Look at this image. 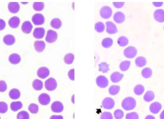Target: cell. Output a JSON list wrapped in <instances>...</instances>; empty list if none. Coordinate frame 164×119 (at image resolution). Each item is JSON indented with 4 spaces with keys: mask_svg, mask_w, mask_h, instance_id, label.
Listing matches in <instances>:
<instances>
[{
    "mask_svg": "<svg viewBox=\"0 0 164 119\" xmlns=\"http://www.w3.org/2000/svg\"><path fill=\"white\" fill-rule=\"evenodd\" d=\"M121 106L125 111H131L134 109L136 106V101L132 97H127L123 100Z\"/></svg>",
    "mask_w": 164,
    "mask_h": 119,
    "instance_id": "6da1fadb",
    "label": "cell"
},
{
    "mask_svg": "<svg viewBox=\"0 0 164 119\" xmlns=\"http://www.w3.org/2000/svg\"><path fill=\"white\" fill-rule=\"evenodd\" d=\"M45 87L49 91H52L55 90L57 87L56 80L53 78H49L45 82Z\"/></svg>",
    "mask_w": 164,
    "mask_h": 119,
    "instance_id": "7a4b0ae2",
    "label": "cell"
},
{
    "mask_svg": "<svg viewBox=\"0 0 164 119\" xmlns=\"http://www.w3.org/2000/svg\"><path fill=\"white\" fill-rule=\"evenodd\" d=\"M99 13L102 18L105 19H108L111 17L112 15V10L109 6H104L100 9Z\"/></svg>",
    "mask_w": 164,
    "mask_h": 119,
    "instance_id": "3957f363",
    "label": "cell"
},
{
    "mask_svg": "<svg viewBox=\"0 0 164 119\" xmlns=\"http://www.w3.org/2000/svg\"><path fill=\"white\" fill-rule=\"evenodd\" d=\"M123 53L124 55L127 58H134L136 56L137 50L134 47L129 46L124 50Z\"/></svg>",
    "mask_w": 164,
    "mask_h": 119,
    "instance_id": "277c9868",
    "label": "cell"
},
{
    "mask_svg": "<svg viewBox=\"0 0 164 119\" xmlns=\"http://www.w3.org/2000/svg\"><path fill=\"white\" fill-rule=\"evenodd\" d=\"M58 38V34L55 31L50 29L48 31L46 36V41L49 43H53L56 41Z\"/></svg>",
    "mask_w": 164,
    "mask_h": 119,
    "instance_id": "5b68a950",
    "label": "cell"
},
{
    "mask_svg": "<svg viewBox=\"0 0 164 119\" xmlns=\"http://www.w3.org/2000/svg\"><path fill=\"white\" fill-rule=\"evenodd\" d=\"M96 83L98 86L101 89H104L109 85L108 78L104 75H99L96 79Z\"/></svg>",
    "mask_w": 164,
    "mask_h": 119,
    "instance_id": "8992f818",
    "label": "cell"
},
{
    "mask_svg": "<svg viewBox=\"0 0 164 119\" xmlns=\"http://www.w3.org/2000/svg\"><path fill=\"white\" fill-rule=\"evenodd\" d=\"M32 21L36 26L43 25L45 22V17L42 14L37 13L32 17Z\"/></svg>",
    "mask_w": 164,
    "mask_h": 119,
    "instance_id": "52a82bcc",
    "label": "cell"
},
{
    "mask_svg": "<svg viewBox=\"0 0 164 119\" xmlns=\"http://www.w3.org/2000/svg\"><path fill=\"white\" fill-rule=\"evenodd\" d=\"M102 105L105 109H112L115 106V101L113 98L108 97L104 99L102 101Z\"/></svg>",
    "mask_w": 164,
    "mask_h": 119,
    "instance_id": "ba28073f",
    "label": "cell"
},
{
    "mask_svg": "<svg viewBox=\"0 0 164 119\" xmlns=\"http://www.w3.org/2000/svg\"><path fill=\"white\" fill-rule=\"evenodd\" d=\"M38 100L39 103L42 105H48L51 102V97L48 94L42 93L39 95Z\"/></svg>",
    "mask_w": 164,
    "mask_h": 119,
    "instance_id": "9c48e42d",
    "label": "cell"
},
{
    "mask_svg": "<svg viewBox=\"0 0 164 119\" xmlns=\"http://www.w3.org/2000/svg\"><path fill=\"white\" fill-rule=\"evenodd\" d=\"M51 111L55 113H61L64 111L63 104L60 101H55L51 106Z\"/></svg>",
    "mask_w": 164,
    "mask_h": 119,
    "instance_id": "30bf717a",
    "label": "cell"
},
{
    "mask_svg": "<svg viewBox=\"0 0 164 119\" xmlns=\"http://www.w3.org/2000/svg\"><path fill=\"white\" fill-rule=\"evenodd\" d=\"M50 71L48 68L46 67H42L39 68L37 71V75L41 79H45L50 75Z\"/></svg>",
    "mask_w": 164,
    "mask_h": 119,
    "instance_id": "8fae6325",
    "label": "cell"
},
{
    "mask_svg": "<svg viewBox=\"0 0 164 119\" xmlns=\"http://www.w3.org/2000/svg\"><path fill=\"white\" fill-rule=\"evenodd\" d=\"M106 25L107 32L109 34H114L118 31L116 25L111 21H107L106 23Z\"/></svg>",
    "mask_w": 164,
    "mask_h": 119,
    "instance_id": "7c38bea8",
    "label": "cell"
},
{
    "mask_svg": "<svg viewBox=\"0 0 164 119\" xmlns=\"http://www.w3.org/2000/svg\"><path fill=\"white\" fill-rule=\"evenodd\" d=\"M33 29V25L32 23L29 21H26L22 24L21 26V30L22 32L24 33L28 34L30 33Z\"/></svg>",
    "mask_w": 164,
    "mask_h": 119,
    "instance_id": "4fadbf2b",
    "label": "cell"
},
{
    "mask_svg": "<svg viewBox=\"0 0 164 119\" xmlns=\"http://www.w3.org/2000/svg\"><path fill=\"white\" fill-rule=\"evenodd\" d=\"M45 34V29L43 28H37L33 31V37L36 39H42Z\"/></svg>",
    "mask_w": 164,
    "mask_h": 119,
    "instance_id": "5bb4252c",
    "label": "cell"
},
{
    "mask_svg": "<svg viewBox=\"0 0 164 119\" xmlns=\"http://www.w3.org/2000/svg\"><path fill=\"white\" fill-rule=\"evenodd\" d=\"M154 19L159 23H163L164 22V11L163 9H157L154 12Z\"/></svg>",
    "mask_w": 164,
    "mask_h": 119,
    "instance_id": "9a60e30c",
    "label": "cell"
},
{
    "mask_svg": "<svg viewBox=\"0 0 164 119\" xmlns=\"http://www.w3.org/2000/svg\"><path fill=\"white\" fill-rule=\"evenodd\" d=\"M9 11L12 14H16L19 11L20 6L17 2H10L8 5Z\"/></svg>",
    "mask_w": 164,
    "mask_h": 119,
    "instance_id": "2e32d148",
    "label": "cell"
},
{
    "mask_svg": "<svg viewBox=\"0 0 164 119\" xmlns=\"http://www.w3.org/2000/svg\"><path fill=\"white\" fill-rule=\"evenodd\" d=\"M113 19L118 24H121L125 21V15L121 12H117L113 15Z\"/></svg>",
    "mask_w": 164,
    "mask_h": 119,
    "instance_id": "e0dca14e",
    "label": "cell"
},
{
    "mask_svg": "<svg viewBox=\"0 0 164 119\" xmlns=\"http://www.w3.org/2000/svg\"><path fill=\"white\" fill-rule=\"evenodd\" d=\"M20 23V19L18 17L14 16L9 20L8 25L12 28H18Z\"/></svg>",
    "mask_w": 164,
    "mask_h": 119,
    "instance_id": "ac0fdd59",
    "label": "cell"
},
{
    "mask_svg": "<svg viewBox=\"0 0 164 119\" xmlns=\"http://www.w3.org/2000/svg\"><path fill=\"white\" fill-rule=\"evenodd\" d=\"M124 75L119 72H115L110 75V80L114 83H117L122 80Z\"/></svg>",
    "mask_w": 164,
    "mask_h": 119,
    "instance_id": "d6986e66",
    "label": "cell"
},
{
    "mask_svg": "<svg viewBox=\"0 0 164 119\" xmlns=\"http://www.w3.org/2000/svg\"><path fill=\"white\" fill-rule=\"evenodd\" d=\"M34 47L37 53H42L45 48L46 44L42 40H37L34 42Z\"/></svg>",
    "mask_w": 164,
    "mask_h": 119,
    "instance_id": "ffe728a7",
    "label": "cell"
},
{
    "mask_svg": "<svg viewBox=\"0 0 164 119\" xmlns=\"http://www.w3.org/2000/svg\"><path fill=\"white\" fill-rule=\"evenodd\" d=\"M9 61L13 65L19 64L21 61V56L17 53L11 54L9 57Z\"/></svg>",
    "mask_w": 164,
    "mask_h": 119,
    "instance_id": "44dd1931",
    "label": "cell"
},
{
    "mask_svg": "<svg viewBox=\"0 0 164 119\" xmlns=\"http://www.w3.org/2000/svg\"><path fill=\"white\" fill-rule=\"evenodd\" d=\"M3 42L7 46H11L15 43V38L13 35L8 34L3 37Z\"/></svg>",
    "mask_w": 164,
    "mask_h": 119,
    "instance_id": "7402d4cb",
    "label": "cell"
},
{
    "mask_svg": "<svg viewBox=\"0 0 164 119\" xmlns=\"http://www.w3.org/2000/svg\"><path fill=\"white\" fill-rule=\"evenodd\" d=\"M162 109L161 104L158 102H154L151 104L150 111L152 113L157 114Z\"/></svg>",
    "mask_w": 164,
    "mask_h": 119,
    "instance_id": "603a6c76",
    "label": "cell"
},
{
    "mask_svg": "<svg viewBox=\"0 0 164 119\" xmlns=\"http://www.w3.org/2000/svg\"><path fill=\"white\" fill-rule=\"evenodd\" d=\"M9 96L12 100H18L21 96V92L18 89H12L9 92Z\"/></svg>",
    "mask_w": 164,
    "mask_h": 119,
    "instance_id": "cb8c5ba5",
    "label": "cell"
},
{
    "mask_svg": "<svg viewBox=\"0 0 164 119\" xmlns=\"http://www.w3.org/2000/svg\"><path fill=\"white\" fill-rule=\"evenodd\" d=\"M23 104L21 101H14L10 104V109L12 111L16 112L22 109Z\"/></svg>",
    "mask_w": 164,
    "mask_h": 119,
    "instance_id": "d4e9b609",
    "label": "cell"
},
{
    "mask_svg": "<svg viewBox=\"0 0 164 119\" xmlns=\"http://www.w3.org/2000/svg\"><path fill=\"white\" fill-rule=\"evenodd\" d=\"M32 86L35 90H37V91H40L43 89V82L39 79H35L33 81V83H32Z\"/></svg>",
    "mask_w": 164,
    "mask_h": 119,
    "instance_id": "484cf974",
    "label": "cell"
},
{
    "mask_svg": "<svg viewBox=\"0 0 164 119\" xmlns=\"http://www.w3.org/2000/svg\"><path fill=\"white\" fill-rule=\"evenodd\" d=\"M51 26L54 29H59L62 26V22L59 18H55L51 22Z\"/></svg>",
    "mask_w": 164,
    "mask_h": 119,
    "instance_id": "4316f807",
    "label": "cell"
},
{
    "mask_svg": "<svg viewBox=\"0 0 164 119\" xmlns=\"http://www.w3.org/2000/svg\"><path fill=\"white\" fill-rule=\"evenodd\" d=\"M135 62L137 66L139 67H143L146 65L147 64V61L145 57L140 56L136 59Z\"/></svg>",
    "mask_w": 164,
    "mask_h": 119,
    "instance_id": "83f0119b",
    "label": "cell"
},
{
    "mask_svg": "<svg viewBox=\"0 0 164 119\" xmlns=\"http://www.w3.org/2000/svg\"><path fill=\"white\" fill-rule=\"evenodd\" d=\"M99 66V71L103 73H107L108 71H109V64L106 62H102L98 65Z\"/></svg>",
    "mask_w": 164,
    "mask_h": 119,
    "instance_id": "f1b7e54d",
    "label": "cell"
},
{
    "mask_svg": "<svg viewBox=\"0 0 164 119\" xmlns=\"http://www.w3.org/2000/svg\"><path fill=\"white\" fill-rule=\"evenodd\" d=\"M75 59V55L73 53H69L66 54L64 57V62L67 64H73Z\"/></svg>",
    "mask_w": 164,
    "mask_h": 119,
    "instance_id": "f546056e",
    "label": "cell"
},
{
    "mask_svg": "<svg viewBox=\"0 0 164 119\" xmlns=\"http://www.w3.org/2000/svg\"><path fill=\"white\" fill-rule=\"evenodd\" d=\"M154 98V94L152 91H148L143 96L145 101L149 102L152 101Z\"/></svg>",
    "mask_w": 164,
    "mask_h": 119,
    "instance_id": "4dcf8cb0",
    "label": "cell"
},
{
    "mask_svg": "<svg viewBox=\"0 0 164 119\" xmlns=\"http://www.w3.org/2000/svg\"><path fill=\"white\" fill-rule=\"evenodd\" d=\"M117 42L118 45L120 47H125L128 44V39L125 36H121L118 39Z\"/></svg>",
    "mask_w": 164,
    "mask_h": 119,
    "instance_id": "1f68e13d",
    "label": "cell"
},
{
    "mask_svg": "<svg viewBox=\"0 0 164 119\" xmlns=\"http://www.w3.org/2000/svg\"><path fill=\"white\" fill-rule=\"evenodd\" d=\"M113 41L110 37L103 39L102 42V46L105 48H109L113 45Z\"/></svg>",
    "mask_w": 164,
    "mask_h": 119,
    "instance_id": "d6a6232c",
    "label": "cell"
},
{
    "mask_svg": "<svg viewBox=\"0 0 164 119\" xmlns=\"http://www.w3.org/2000/svg\"><path fill=\"white\" fill-rule=\"evenodd\" d=\"M120 91V86L117 85H112L109 89V93L111 95H115L118 94Z\"/></svg>",
    "mask_w": 164,
    "mask_h": 119,
    "instance_id": "836d02e7",
    "label": "cell"
},
{
    "mask_svg": "<svg viewBox=\"0 0 164 119\" xmlns=\"http://www.w3.org/2000/svg\"><path fill=\"white\" fill-rule=\"evenodd\" d=\"M131 62L129 61H124L121 62L120 64V68L122 72H125L128 70L130 68Z\"/></svg>",
    "mask_w": 164,
    "mask_h": 119,
    "instance_id": "e575fe53",
    "label": "cell"
},
{
    "mask_svg": "<svg viewBox=\"0 0 164 119\" xmlns=\"http://www.w3.org/2000/svg\"><path fill=\"white\" fill-rule=\"evenodd\" d=\"M153 72L151 69L148 67L145 68L142 71V75L145 78H149L152 76Z\"/></svg>",
    "mask_w": 164,
    "mask_h": 119,
    "instance_id": "d590c367",
    "label": "cell"
},
{
    "mask_svg": "<svg viewBox=\"0 0 164 119\" xmlns=\"http://www.w3.org/2000/svg\"><path fill=\"white\" fill-rule=\"evenodd\" d=\"M145 91V87L142 84H137L134 89V92L136 95H142Z\"/></svg>",
    "mask_w": 164,
    "mask_h": 119,
    "instance_id": "8d00e7d4",
    "label": "cell"
},
{
    "mask_svg": "<svg viewBox=\"0 0 164 119\" xmlns=\"http://www.w3.org/2000/svg\"><path fill=\"white\" fill-rule=\"evenodd\" d=\"M33 9L36 11H42L44 8V3L43 2H35L33 3Z\"/></svg>",
    "mask_w": 164,
    "mask_h": 119,
    "instance_id": "74e56055",
    "label": "cell"
},
{
    "mask_svg": "<svg viewBox=\"0 0 164 119\" xmlns=\"http://www.w3.org/2000/svg\"><path fill=\"white\" fill-rule=\"evenodd\" d=\"M95 29L98 33H101L105 30V26L103 23L98 22L95 23Z\"/></svg>",
    "mask_w": 164,
    "mask_h": 119,
    "instance_id": "f35d334b",
    "label": "cell"
},
{
    "mask_svg": "<svg viewBox=\"0 0 164 119\" xmlns=\"http://www.w3.org/2000/svg\"><path fill=\"white\" fill-rule=\"evenodd\" d=\"M29 114L26 111H21L17 115V119H29Z\"/></svg>",
    "mask_w": 164,
    "mask_h": 119,
    "instance_id": "ab89813d",
    "label": "cell"
},
{
    "mask_svg": "<svg viewBox=\"0 0 164 119\" xmlns=\"http://www.w3.org/2000/svg\"><path fill=\"white\" fill-rule=\"evenodd\" d=\"M28 109L31 113L37 114L39 111V106L37 105V104L32 103L29 105Z\"/></svg>",
    "mask_w": 164,
    "mask_h": 119,
    "instance_id": "60d3db41",
    "label": "cell"
},
{
    "mask_svg": "<svg viewBox=\"0 0 164 119\" xmlns=\"http://www.w3.org/2000/svg\"><path fill=\"white\" fill-rule=\"evenodd\" d=\"M8 109V105L6 103L3 101L0 102V113H6Z\"/></svg>",
    "mask_w": 164,
    "mask_h": 119,
    "instance_id": "b9f144b4",
    "label": "cell"
},
{
    "mask_svg": "<svg viewBox=\"0 0 164 119\" xmlns=\"http://www.w3.org/2000/svg\"><path fill=\"white\" fill-rule=\"evenodd\" d=\"M114 116L116 119H121L124 117V112L121 109H116L114 113Z\"/></svg>",
    "mask_w": 164,
    "mask_h": 119,
    "instance_id": "7bdbcfd3",
    "label": "cell"
},
{
    "mask_svg": "<svg viewBox=\"0 0 164 119\" xmlns=\"http://www.w3.org/2000/svg\"><path fill=\"white\" fill-rule=\"evenodd\" d=\"M138 113L135 112H130L126 115V119H139Z\"/></svg>",
    "mask_w": 164,
    "mask_h": 119,
    "instance_id": "ee69618b",
    "label": "cell"
},
{
    "mask_svg": "<svg viewBox=\"0 0 164 119\" xmlns=\"http://www.w3.org/2000/svg\"><path fill=\"white\" fill-rule=\"evenodd\" d=\"M100 119H113V116L109 112H104L101 115Z\"/></svg>",
    "mask_w": 164,
    "mask_h": 119,
    "instance_id": "f6af8a7d",
    "label": "cell"
},
{
    "mask_svg": "<svg viewBox=\"0 0 164 119\" xmlns=\"http://www.w3.org/2000/svg\"><path fill=\"white\" fill-rule=\"evenodd\" d=\"M7 89V84L4 81H0V92H4Z\"/></svg>",
    "mask_w": 164,
    "mask_h": 119,
    "instance_id": "bcb514c9",
    "label": "cell"
},
{
    "mask_svg": "<svg viewBox=\"0 0 164 119\" xmlns=\"http://www.w3.org/2000/svg\"><path fill=\"white\" fill-rule=\"evenodd\" d=\"M69 79L72 81H75V69H72L69 70L68 73Z\"/></svg>",
    "mask_w": 164,
    "mask_h": 119,
    "instance_id": "7dc6e473",
    "label": "cell"
},
{
    "mask_svg": "<svg viewBox=\"0 0 164 119\" xmlns=\"http://www.w3.org/2000/svg\"><path fill=\"white\" fill-rule=\"evenodd\" d=\"M125 3L124 2H113V4L115 8L118 9L121 8L124 6Z\"/></svg>",
    "mask_w": 164,
    "mask_h": 119,
    "instance_id": "c3c4849f",
    "label": "cell"
},
{
    "mask_svg": "<svg viewBox=\"0 0 164 119\" xmlns=\"http://www.w3.org/2000/svg\"><path fill=\"white\" fill-rule=\"evenodd\" d=\"M6 23L4 20L0 19V31H2L5 28Z\"/></svg>",
    "mask_w": 164,
    "mask_h": 119,
    "instance_id": "681fc988",
    "label": "cell"
},
{
    "mask_svg": "<svg viewBox=\"0 0 164 119\" xmlns=\"http://www.w3.org/2000/svg\"><path fill=\"white\" fill-rule=\"evenodd\" d=\"M50 119H64L62 115H53L50 117Z\"/></svg>",
    "mask_w": 164,
    "mask_h": 119,
    "instance_id": "f907efd6",
    "label": "cell"
},
{
    "mask_svg": "<svg viewBox=\"0 0 164 119\" xmlns=\"http://www.w3.org/2000/svg\"><path fill=\"white\" fill-rule=\"evenodd\" d=\"M153 4L156 7H160L163 5V2H153Z\"/></svg>",
    "mask_w": 164,
    "mask_h": 119,
    "instance_id": "816d5d0a",
    "label": "cell"
},
{
    "mask_svg": "<svg viewBox=\"0 0 164 119\" xmlns=\"http://www.w3.org/2000/svg\"><path fill=\"white\" fill-rule=\"evenodd\" d=\"M145 119H156L155 117L153 116H152V115H147V116L145 117Z\"/></svg>",
    "mask_w": 164,
    "mask_h": 119,
    "instance_id": "f5cc1de1",
    "label": "cell"
},
{
    "mask_svg": "<svg viewBox=\"0 0 164 119\" xmlns=\"http://www.w3.org/2000/svg\"><path fill=\"white\" fill-rule=\"evenodd\" d=\"M160 119H164V110L160 114Z\"/></svg>",
    "mask_w": 164,
    "mask_h": 119,
    "instance_id": "db71d44e",
    "label": "cell"
},
{
    "mask_svg": "<svg viewBox=\"0 0 164 119\" xmlns=\"http://www.w3.org/2000/svg\"><path fill=\"white\" fill-rule=\"evenodd\" d=\"M71 101L73 104H75V95H73L72 96V98H71Z\"/></svg>",
    "mask_w": 164,
    "mask_h": 119,
    "instance_id": "11a10c76",
    "label": "cell"
},
{
    "mask_svg": "<svg viewBox=\"0 0 164 119\" xmlns=\"http://www.w3.org/2000/svg\"><path fill=\"white\" fill-rule=\"evenodd\" d=\"M21 3L22 4H24V5H25V4H28V2H21Z\"/></svg>",
    "mask_w": 164,
    "mask_h": 119,
    "instance_id": "9f6ffc18",
    "label": "cell"
},
{
    "mask_svg": "<svg viewBox=\"0 0 164 119\" xmlns=\"http://www.w3.org/2000/svg\"><path fill=\"white\" fill-rule=\"evenodd\" d=\"M0 119H1V117H0Z\"/></svg>",
    "mask_w": 164,
    "mask_h": 119,
    "instance_id": "6f0895ef",
    "label": "cell"
},
{
    "mask_svg": "<svg viewBox=\"0 0 164 119\" xmlns=\"http://www.w3.org/2000/svg\"></svg>",
    "mask_w": 164,
    "mask_h": 119,
    "instance_id": "680465c9",
    "label": "cell"
}]
</instances>
